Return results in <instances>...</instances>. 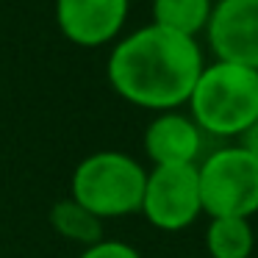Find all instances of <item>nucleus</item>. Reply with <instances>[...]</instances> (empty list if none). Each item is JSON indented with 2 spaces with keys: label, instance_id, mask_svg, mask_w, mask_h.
Instances as JSON below:
<instances>
[{
  "label": "nucleus",
  "instance_id": "obj_1",
  "mask_svg": "<svg viewBox=\"0 0 258 258\" xmlns=\"http://www.w3.org/2000/svg\"><path fill=\"white\" fill-rule=\"evenodd\" d=\"M203 67L197 39L150 23L114 45L106 75L122 100L161 114L189 103Z\"/></svg>",
  "mask_w": 258,
  "mask_h": 258
},
{
  "label": "nucleus",
  "instance_id": "obj_2",
  "mask_svg": "<svg viewBox=\"0 0 258 258\" xmlns=\"http://www.w3.org/2000/svg\"><path fill=\"white\" fill-rule=\"evenodd\" d=\"M186 106L203 134L241 136L258 122V70L230 61L206 64Z\"/></svg>",
  "mask_w": 258,
  "mask_h": 258
},
{
  "label": "nucleus",
  "instance_id": "obj_3",
  "mask_svg": "<svg viewBox=\"0 0 258 258\" xmlns=\"http://www.w3.org/2000/svg\"><path fill=\"white\" fill-rule=\"evenodd\" d=\"M147 172L134 156L100 150L86 156L73 172V200L97 219H119L142 211Z\"/></svg>",
  "mask_w": 258,
  "mask_h": 258
},
{
  "label": "nucleus",
  "instance_id": "obj_4",
  "mask_svg": "<svg viewBox=\"0 0 258 258\" xmlns=\"http://www.w3.org/2000/svg\"><path fill=\"white\" fill-rule=\"evenodd\" d=\"M203 214L241 217L258 214V161L241 145L219 147L197 164Z\"/></svg>",
  "mask_w": 258,
  "mask_h": 258
},
{
  "label": "nucleus",
  "instance_id": "obj_5",
  "mask_svg": "<svg viewBox=\"0 0 258 258\" xmlns=\"http://www.w3.org/2000/svg\"><path fill=\"white\" fill-rule=\"evenodd\" d=\"M145 219L158 230L178 233L197 222L203 214L197 164L183 167H153L145 180L142 211Z\"/></svg>",
  "mask_w": 258,
  "mask_h": 258
},
{
  "label": "nucleus",
  "instance_id": "obj_6",
  "mask_svg": "<svg viewBox=\"0 0 258 258\" xmlns=\"http://www.w3.org/2000/svg\"><path fill=\"white\" fill-rule=\"evenodd\" d=\"M217 61L258 70V0H219L206 25Z\"/></svg>",
  "mask_w": 258,
  "mask_h": 258
},
{
  "label": "nucleus",
  "instance_id": "obj_7",
  "mask_svg": "<svg viewBox=\"0 0 258 258\" xmlns=\"http://www.w3.org/2000/svg\"><path fill=\"white\" fill-rule=\"evenodd\" d=\"M131 0H56L58 31L78 47H100L119 36Z\"/></svg>",
  "mask_w": 258,
  "mask_h": 258
},
{
  "label": "nucleus",
  "instance_id": "obj_8",
  "mask_svg": "<svg viewBox=\"0 0 258 258\" xmlns=\"http://www.w3.org/2000/svg\"><path fill=\"white\" fill-rule=\"evenodd\" d=\"M203 131L180 111H161L145 131V153L153 167L197 164L203 153Z\"/></svg>",
  "mask_w": 258,
  "mask_h": 258
},
{
  "label": "nucleus",
  "instance_id": "obj_9",
  "mask_svg": "<svg viewBox=\"0 0 258 258\" xmlns=\"http://www.w3.org/2000/svg\"><path fill=\"white\" fill-rule=\"evenodd\" d=\"M206 250L211 258H250L255 250V230L250 219L214 217L206 228Z\"/></svg>",
  "mask_w": 258,
  "mask_h": 258
},
{
  "label": "nucleus",
  "instance_id": "obj_10",
  "mask_svg": "<svg viewBox=\"0 0 258 258\" xmlns=\"http://www.w3.org/2000/svg\"><path fill=\"white\" fill-rule=\"evenodd\" d=\"M214 12L211 0H153V25L197 39Z\"/></svg>",
  "mask_w": 258,
  "mask_h": 258
},
{
  "label": "nucleus",
  "instance_id": "obj_11",
  "mask_svg": "<svg viewBox=\"0 0 258 258\" xmlns=\"http://www.w3.org/2000/svg\"><path fill=\"white\" fill-rule=\"evenodd\" d=\"M50 225L58 236H64L67 241H75V244H84V247H92L103 239V219H97L92 211H86L73 197L58 200L53 206Z\"/></svg>",
  "mask_w": 258,
  "mask_h": 258
},
{
  "label": "nucleus",
  "instance_id": "obj_12",
  "mask_svg": "<svg viewBox=\"0 0 258 258\" xmlns=\"http://www.w3.org/2000/svg\"><path fill=\"white\" fill-rule=\"evenodd\" d=\"M78 258H142L139 250L128 241H117V239H100L97 244L84 247Z\"/></svg>",
  "mask_w": 258,
  "mask_h": 258
},
{
  "label": "nucleus",
  "instance_id": "obj_13",
  "mask_svg": "<svg viewBox=\"0 0 258 258\" xmlns=\"http://www.w3.org/2000/svg\"><path fill=\"white\" fill-rule=\"evenodd\" d=\"M241 147H244V150L258 161V122L252 125V128H247L244 134H241Z\"/></svg>",
  "mask_w": 258,
  "mask_h": 258
},
{
  "label": "nucleus",
  "instance_id": "obj_14",
  "mask_svg": "<svg viewBox=\"0 0 258 258\" xmlns=\"http://www.w3.org/2000/svg\"><path fill=\"white\" fill-rule=\"evenodd\" d=\"M255 217H258V214H255Z\"/></svg>",
  "mask_w": 258,
  "mask_h": 258
}]
</instances>
